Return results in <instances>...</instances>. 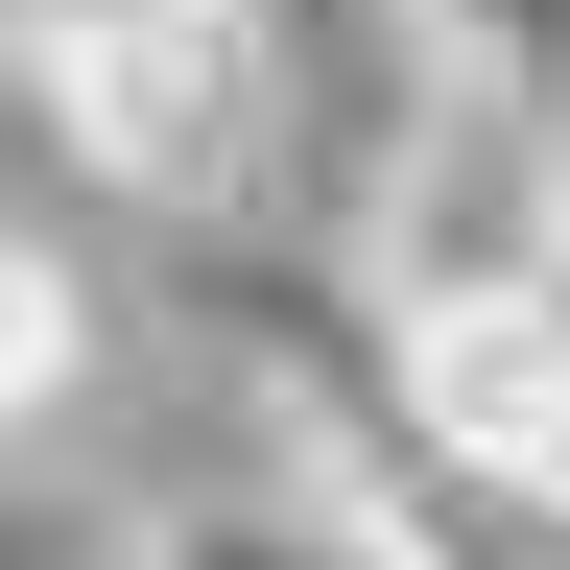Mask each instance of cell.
<instances>
[{
  "label": "cell",
  "instance_id": "1",
  "mask_svg": "<svg viewBox=\"0 0 570 570\" xmlns=\"http://www.w3.org/2000/svg\"><path fill=\"white\" fill-rule=\"evenodd\" d=\"M0 96L48 119L71 190H119V214H167V238H214V214H262V167H285V0L0 24Z\"/></svg>",
  "mask_w": 570,
  "mask_h": 570
},
{
  "label": "cell",
  "instance_id": "2",
  "mask_svg": "<svg viewBox=\"0 0 570 570\" xmlns=\"http://www.w3.org/2000/svg\"><path fill=\"white\" fill-rule=\"evenodd\" d=\"M547 262H570V119H523V96H428V71H404L333 285H356L381 333H475V309H523Z\"/></svg>",
  "mask_w": 570,
  "mask_h": 570
},
{
  "label": "cell",
  "instance_id": "3",
  "mask_svg": "<svg viewBox=\"0 0 570 570\" xmlns=\"http://www.w3.org/2000/svg\"><path fill=\"white\" fill-rule=\"evenodd\" d=\"M119 570H381V547H356V523H333V499L285 475V452H238V475L142 499V547H119Z\"/></svg>",
  "mask_w": 570,
  "mask_h": 570
},
{
  "label": "cell",
  "instance_id": "4",
  "mask_svg": "<svg viewBox=\"0 0 570 570\" xmlns=\"http://www.w3.org/2000/svg\"><path fill=\"white\" fill-rule=\"evenodd\" d=\"M404 48H428V96H523V119H570V0H404Z\"/></svg>",
  "mask_w": 570,
  "mask_h": 570
},
{
  "label": "cell",
  "instance_id": "5",
  "mask_svg": "<svg viewBox=\"0 0 570 570\" xmlns=\"http://www.w3.org/2000/svg\"><path fill=\"white\" fill-rule=\"evenodd\" d=\"M0 24H142V0H0Z\"/></svg>",
  "mask_w": 570,
  "mask_h": 570
}]
</instances>
